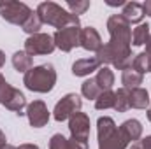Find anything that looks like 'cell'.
I'll return each mask as SVG.
<instances>
[{
  "label": "cell",
  "instance_id": "cell-1",
  "mask_svg": "<svg viewBox=\"0 0 151 149\" xmlns=\"http://www.w3.org/2000/svg\"><path fill=\"white\" fill-rule=\"evenodd\" d=\"M107 32H109V42L97 51V60L100 62L102 67L113 65L114 69L121 72L132 69L135 54H132L130 23L121 14H113L107 19Z\"/></svg>",
  "mask_w": 151,
  "mask_h": 149
},
{
  "label": "cell",
  "instance_id": "cell-2",
  "mask_svg": "<svg viewBox=\"0 0 151 149\" xmlns=\"http://www.w3.org/2000/svg\"><path fill=\"white\" fill-rule=\"evenodd\" d=\"M40 18V21L44 25L55 27L58 30L67 28V27H81L79 16H76L72 12H69L67 9H63L62 5L55 4V2H40L35 11Z\"/></svg>",
  "mask_w": 151,
  "mask_h": 149
},
{
  "label": "cell",
  "instance_id": "cell-3",
  "mask_svg": "<svg viewBox=\"0 0 151 149\" xmlns=\"http://www.w3.org/2000/svg\"><path fill=\"white\" fill-rule=\"evenodd\" d=\"M56 70L51 63H42L37 67H32L27 74L23 75V84L27 90L34 93H49L56 84Z\"/></svg>",
  "mask_w": 151,
  "mask_h": 149
},
{
  "label": "cell",
  "instance_id": "cell-4",
  "mask_svg": "<svg viewBox=\"0 0 151 149\" xmlns=\"http://www.w3.org/2000/svg\"><path fill=\"white\" fill-rule=\"evenodd\" d=\"M97 139L99 149H127L128 144L121 137L116 123L109 116H100L97 119Z\"/></svg>",
  "mask_w": 151,
  "mask_h": 149
},
{
  "label": "cell",
  "instance_id": "cell-5",
  "mask_svg": "<svg viewBox=\"0 0 151 149\" xmlns=\"http://www.w3.org/2000/svg\"><path fill=\"white\" fill-rule=\"evenodd\" d=\"M0 104L5 109L16 112L18 116H23L25 109H27V98H25V95L18 88H12L5 81V77L2 74H0Z\"/></svg>",
  "mask_w": 151,
  "mask_h": 149
},
{
  "label": "cell",
  "instance_id": "cell-6",
  "mask_svg": "<svg viewBox=\"0 0 151 149\" xmlns=\"http://www.w3.org/2000/svg\"><path fill=\"white\" fill-rule=\"evenodd\" d=\"M32 14V9L23 4V2H16V0H0V16L11 23V25H19L23 27V23L28 19V16Z\"/></svg>",
  "mask_w": 151,
  "mask_h": 149
},
{
  "label": "cell",
  "instance_id": "cell-7",
  "mask_svg": "<svg viewBox=\"0 0 151 149\" xmlns=\"http://www.w3.org/2000/svg\"><path fill=\"white\" fill-rule=\"evenodd\" d=\"M81 107H83L81 97L76 95V93H67L65 97H62V100L56 102V105H55V109H53V117H55L58 123L67 121L72 114L81 111Z\"/></svg>",
  "mask_w": 151,
  "mask_h": 149
},
{
  "label": "cell",
  "instance_id": "cell-8",
  "mask_svg": "<svg viewBox=\"0 0 151 149\" xmlns=\"http://www.w3.org/2000/svg\"><path fill=\"white\" fill-rule=\"evenodd\" d=\"M56 49L53 35L47 34H35L25 40V53L30 56H39V54H51Z\"/></svg>",
  "mask_w": 151,
  "mask_h": 149
},
{
  "label": "cell",
  "instance_id": "cell-9",
  "mask_svg": "<svg viewBox=\"0 0 151 149\" xmlns=\"http://www.w3.org/2000/svg\"><path fill=\"white\" fill-rule=\"evenodd\" d=\"M55 46L63 51V53H70L74 47L79 46V40H81V27H67V28H62V30H56L55 35Z\"/></svg>",
  "mask_w": 151,
  "mask_h": 149
},
{
  "label": "cell",
  "instance_id": "cell-10",
  "mask_svg": "<svg viewBox=\"0 0 151 149\" xmlns=\"http://www.w3.org/2000/svg\"><path fill=\"white\" fill-rule=\"evenodd\" d=\"M25 114H27V117H28L30 126H34V128H42V126H46L47 121H49L47 105H46L42 100H34L32 104H28Z\"/></svg>",
  "mask_w": 151,
  "mask_h": 149
},
{
  "label": "cell",
  "instance_id": "cell-11",
  "mask_svg": "<svg viewBox=\"0 0 151 149\" xmlns=\"http://www.w3.org/2000/svg\"><path fill=\"white\" fill-rule=\"evenodd\" d=\"M90 116L84 114V112H76L69 117V130H70V137L74 139H83V140H88L90 137Z\"/></svg>",
  "mask_w": 151,
  "mask_h": 149
},
{
  "label": "cell",
  "instance_id": "cell-12",
  "mask_svg": "<svg viewBox=\"0 0 151 149\" xmlns=\"http://www.w3.org/2000/svg\"><path fill=\"white\" fill-rule=\"evenodd\" d=\"M121 137L125 139L127 144H134V142H139L141 137H142V125L139 119H127L123 121L119 126H118Z\"/></svg>",
  "mask_w": 151,
  "mask_h": 149
},
{
  "label": "cell",
  "instance_id": "cell-13",
  "mask_svg": "<svg viewBox=\"0 0 151 149\" xmlns=\"http://www.w3.org/2000/svg\"><path fill=\"white\" fill-rule=\"evenodd\" d=\"M79 46H81L83 49H86V51L97 53V51L104 46V42H102L100 34L97 32V28L86 27V28H81V40H79Z\"/></svg>",
  "mask_w": 151,
  "mask_h": 149
},
{
  "label": "cell",
  "instance_id": "cell-14",
  "mask_svg": "<svg viewBox=\"0 0 151 149\" xmlns=\"http://www.w3.org/2000/svg\"><path fill=\"white\" fill-rule=\"evenodd\" d=\"M49 149H88V140L83 139H67L62 133H55L49 139Z\"/></svg>",
  "mask_w": 151,
  "mask_h": 149
},
{
  "label": "cell",
  "instance_id": "cell-15",
  "mask_svg": "<svg viewBox=\"0 0 151 149\" xmlns=\"http://www.w3.org/2000/svg\"><path fill=\"white\" fill-rule=\"evenodd\" d=\"M102 65L100 62L97 60V56H90V58H81V60H76L72 63V74L76 77H86V75L93 74L95 70H99Z\"/></svg>",
  "mask_w": 151,
  "mask_h": 149
},
{
  "label": "cell",
  "instance_id": "cell-16",
  "mask_svg": "<svg viewBox=\"0 0 151 149\" xmlns=\"http://www.w3.org/2000/svg\"><path fill=\"white\" fill-rule=\"evenodd\" d=\"M121 16L132 25V23H139L142 21V18L146 16L144 14V9H142V4L139 2H127L123 5V11H121Z\"/></svg>",
  "mask_w": 151,
  "mask_h": 149
},
{
  "label": "cell",
  "instance_id": "cell-17",
  "mask_svg": "<svg viewBox=\"0 0 151 149\" xmlns=\"http://www.w3.org/2000/svg\"><path fill=\"white\" fill-rule=\"evenodd\" d=\"M150 93L144 88H134L128 91V104L132 109H148L150 107Z\"/></svg>",
  "mask_w": 151,
  "mask_h": 149
},
{
  "label": "cell",
  "instance_id": "cell-18",
  "mask_svg": "<svg viewBox=\"0 0 151 149\" xmlns=\"http://www.w3.org/2000/svg\"><path fill=\"white\" fill-rule=\"evenodd\" d=\"M12 67H14L18 72L27 74V72L34 67V58H32L30 54H27L25 49H23V51H16V53L12 54Z\"/></svg>",
  "mask_w": 151,
  "mask_h": 149
},
{
  "label": "cell",
  "instance_id": "cell-19",
  "mask_svg": "<svg viewBox=\"0 0 151 149\" xmlns=\"http://www.w3.org/2000/svg\"><path fill=\"white\" fill-rule=\"evenodd\" d=\"M95 81H97V84H99V88L102 91H109V90H113V86H114V72L109 67H100L97 70Z\"/></svg>",
  "mask_w": 151,
  "mask_h": 149
},
{
  "label": "cell",
  "instance_id": "cell-20",
  "mask_svg": "<svg viewBox=\"0 0 151 149\" xmlns=\"http://www.w3.org/2000/svg\"><path fill=\"white\" fill-rule=\"evenodd\" d=\"M144 81V75H141L139 72H135L134 69H127L121 72V84L123 88L127 90H134V88H139Z\"/></svg>",
  "mask_w": 151,
  "mask_h": 149
},
{
  "label": "cell",
  "instance_id": "cell-21",
  "mask_svg": "<svg viewBox=\"0 0 151 149\" xmlns=\"http://www.w3.org/2000/svg\"><path fill=\"white\" fill-rule=\"evenodd\" d=\"M81 93H83V97L88 98V100H97L99 95L102 93V90L99 88L95 77H90V79H86V81L81 84Z\"/></svg>",
  "mask_w": 151,
  "mask_h": 149
},
{
  "label": "cell",
  "instance_id": "cell-22",
  "mask_svg": "<svg viewBox=\"0 0 151 149\" xmlns=\"http://www.w3.org/2000/svg\"><path fill=\"white\" fill-rule=\"evenodd\" d=\"M150 25L148 23H141L134 28L132 32V46H144L150 39Z\"/></svg>",
  "mask_w": 151,
  "mask_h": 149
},
{
  "label": "cell",
  "instance_id": "cell-23",
  "mask_svg": "<svg viewBox=\"0 0 151 149\" xmlns=\"http://www.w3.org/2000/svg\"><path fill=\"white\" fill-rule=\"evenodd\" d=\"M132 69H134L135 72H139L141 75H144L146 72H150V69H151V56H150V54H146L144 51H142V53H139V54H135V56H134V62H132Z\"/></svg>",
  "mask_w": 151,
  "mask_h": 149
},
{
  "label": "cell",
  "instance_id": "cell-24",
  "mask_svg": "<svg viewBox=\"0 0 151 149\" xmlns=\"http://www.w3.org/2000/svg\"><path fill=\"white\" fill-rule=\"evenodd\" d=\"M114 102H116V93H114L113 90L102 91V93L99 95V98L95 100V109H97V111L114 109Z\"/></svg>",
  "mask_w": 151,
  "mask_h": 149
},
{
  "label": "cell",
  "instance_id": "cell-25",
  "mask_svg": "<svg viewBox=\"0 0 151 149\" xmlns=\"http://www.w3.org/2000/svg\"><path fill=\"white\" fill-rule=\"evenodd\" d=\"M42 21H40V18H39V14L35 12V11H32V14L28 16V19L23 23V27H21V30L25 32V34H28V37L30 35H35V34H39V30L42 28Z\"/></svg>",
  "mask_w": 151,
  "mask_h": 149
},
{
  "label": "cell",
  "instance_id": "cell-26",
  "mask_svg": "<svg viewBox=\"0 0 151 149\" xmlns=\"http://www.w3.org/2000/svg\"><path fill=\"white\" fill-rule=\"evenodd\" d=\"M128 91L127 88H119L116 93V102H114V111L118 112H127L130 109V104H128Z\"/></svg>",
  "mask_w": 151,
  "mask_h": 149
},
{
  "label": "cell",
  "instance_id": "cell-27",
  "mask_svg": "<svg viewBox=\"0 0 151 149\" xmlns=\"http://www.w3.org/2000/svg\"><path fill=\"white\" fill-rule=\"evenodd\" d=\"M67 7H69V12L79 16L90 9V0H67Z\"/></svg>",
  "mask_w": 151,
  "mask_h": 149
},
{
  "label": "cell",
  "instance_id": "cell-28",
  "mask_svg": "<svg viewBox=\"0 0 151 149\" xmlns=\"http://www.w3.org/2000/svg\"><path fill=\"white\" fill-rule=\"evenodd\" d=\"M139 142H141L142 149H151V135L144 137V139H142V140H139Z\"/></svg>",
  "mask_w": 151,
  "mask_h": 149
},
{
  "label": "cell",
  "instance_id": "cell-29",
  "mask_svg": "<svg viewBox=\"0 0 151 149\" xmlns=\"http://www.w3.org/2000/svg\"><path fill=\"white\" fill-rule=\"evenodd\" d=\"M106 4H107L109 7H123V5H125L127 2H123V0H118V2H113V0H107Z\"/></svg>",
  "mask_w": 151,
  "mask_h": 149
},
{
  "label": "cell",
  "instance_id": "cell-30",
  "mask_svg": "<svg viewBox=\"0 0 151 149\" xmlns=\"http://www.w3.org/2000/svg\"><path fill=\"white\" fill-rule=\"evenodd\" d=\"M142 9H144V14H148L151 18V0H146V2L142 4Z\"/></svg>",
  "mask_w": 151,
  "mask_h": 149
},
{
  "label": "cell",
  "instance_id": "cell-31",
  "mask_svg": "<svg viewBox=\"0 0 151 149\" xmlns=\"http://www.w3.org/2000/svg\"><path fill=\"white\" fill-rule=\"evenodd\" d=\"M5 146H7V139H5V133L0 130V149L5 148Z\"/></svg>",
  "mask_w": 151,
  "mask_h": 149
},
{
  "label": "cell",
  "instance_id": "cell-32",
  "mask_svg": "<svg viewBox=\"0 0 151 149\" xmlns=\"http://www.w3.org/2000/svg\"><path fill=\"white\" fill-rule=\"evenodd\" d=\"M16 149H39L37 144H21V146H18Z\"/></svg>",
  "mask_w": 151,
  "mask_h": 149
},
{
  "label": "cell",
  "instance_id": "cell-33",
  "mask_svg": "<svg viewBox=\"0 0 151 149\" xmlns=\"http://www.w3.org/2000/svg\"><path fill=\"white\" fill-rule=\"evenodd\" d=\"M144 53L151 56V34H150V39H148V42H146V51H144Z\"/></svg>",
  "mask_w": 151,
  "mask_h": 149
},
{
  "label": "cell",
  "instance_id": "cell-34",
  "mask_svg": "<svg viewBox=\"0 0 151 149\" xmlns=\"http://www.w3.org/2000/svg\"><path fill=\"white\" fill-rule=\"evenodd\" d=\"M4 65H5V53L0 49V69H2Z\"/></svg>",
  "mask_w": 151,
  "mask_h": 149
},
{
  "label": "cell",
  "instance_id": "cell-35",
  "mask_svg": "<svg viewBox=\"0 0 151 149\" xmlns=\"http://www.w3.org/2000/svg\"><path fill=\"white\" fill-rule=\"evenodd\" d=\"M128 149H142V146H141V142H134Z\"/></svg>",
  "mask_w": 151,
  "mask_h": 149
},
{
  "label": "cell",
  "instance_id": "cell-36",
  "mask_svg": "<svg viewBox=\"0 0 151 149\" xmlns=\"http://www.w3.org/2000/svg\"><path fill=\"white\" fill-rule=\"evenodd\" d=\"M150 98H151V97H150ZM146 112H148V119H150V123H151V100H150V107H148V111H146Z\"/></svg>",
  "mask_w": 151,
  "mask_h": 149
},
{
  "label": "cell",
  "instance_id": "cell-37",
  "mask_svg": "<svg viewBox=\"0 0 151 149\" xmlns=\"http://www.w3.org/2000/svg\"><path fill=\"white\" fill-rule=\"evenodd\" d=\"M2 149H16V148H14V146H11V144H7L5 148H2Z\"/></svg>",
  "mask_w": 151,
  "mask_h": 149
},
{
  "label": "cell",
  "instance_id": "cell-38",
  "mask_svg": "<svg viewBox=\"0 0 151 149\" xmlns=\"http://www.w3.org/2000/svg\"><path fill=\"white\" fill-rule=\"evenodd\" d=\"M150 72H151V69H150Z\"/></svg>",
  "mask_w": 151,
  "mask_h": 149
}]
</instances>
